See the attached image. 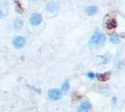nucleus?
<instances>
[{
  "label": "nucleus",
  "mask_w": 125,
  "mask_h": 112,
  "mask_svg": "<svg viewBox=\"0 0 125 112\" xmlns=\"http://www.w3.org/2000/svg\"><path fill=\"white\" fill-rule=\"evenodd\" d=\"M110 41L113 43V44H118V43L120 42V37L118 36V35H112L111 37H110Z\"/></svg>",
  "instance_id": "nucleus-12"
},
{
  "label": "nucleus",
  "mask_w": 125,
  "mask_h": 112,
  "mask_svg": "<svg viewBox=\"0 0 125 112\" xmlns=\"http://www.w3.org/2000/svg\"><path fill=\"white\" fill-rule=\"evenodd\" d=\"M96 78L100 80V81H105L109 79V73H102V74H97Z\"/></svg>",
  "instance_id": "nucleus-9"
},
{
  "label": "nucleus",
  "mask_w": 125,
  "mask_h": 112,
  "mask_svg": "<svg viewBox=\"0 0 125 112\" xmlns=\"http://www.w3.org/2000/svg\"><path fill=\"white\" fill-rule=\"evenodd\" d=\"M58 9H59V5H58L56 2L54 1H51L47 4V7H46V10L50 12H54V11H57Z\"/></svg>",
  "instance_id": "nucleus-6"
},
{
  "label": "nucleus",
  "mask_w": 125,
  "mask_h": 112,
  "mask_svg": "<svg viewBox=\"0 0 125 112\" xmlns=\"http://www.w3.org/2000/svg\"><path fill=\"white\" fill-rule=\"evenodd\" d=\"M104 42H105V36L102 32H95L90 39V43L94 46L103 45Z\"/></svg>",
  "instance_id": "nucleus-1"
},
{
  "label": "nucleus",
  "mask_w": 125,
  "mask_h": 112,
  "mask_svg": "<svg viewBox=\"0 0 125 112\" xmlns=\"http://www.w3.org/2000/svg\"><path fill=\"white\" fill-rule=\"evenodd\" d=\"M41 21H42V16L41 14H39V13H34L30 17V22H31L32 25H34V26H37L38 24H40Z\"/></svg>",
  "instance_id": "nucleus-3"
},
{
  "label": "nucleus",
  "mask_w": 125,
  "mask_h": 112,
  "mask_svg": "<svg viewBox=\"0 0 125 112\" xmlns=\"http://www.w3.org/2000/svg\"><path fill=\"white\" fill-rule=\"evenodd\" d=\"M68 89H69V80H64V82L62 84L61 90H62V92H65L68 91Z\"/></svg>",
  "instance_id": "nucleus-11"
},
{
  "label": "nucleus",
  "mask_w": 125,
  "mask_h": 112,
  "mask_svg": "<svg viewBox=\"0 0 125 112\" xmlns=\"http://www.w3.org/2000/svg\"><path fill=\"white\" fill-rule=\"evenodd\" d=\"M86 14L89 15V16H93V15H95L98 11V8L96 6H90L86 9Z\"/></svg>",
  "instance_id": "nucleus-8"
},
{
  "label": "nucleus",
  "mask_w": 125,
  "mask_h": 112,
  "mask_svg": "<svg viewBox=\"0 0 125 112\" xmlns=\"http://www.w3.org/2000/svg\"><path fill=\"white\" fill-rule=\"evenodd\" d=\"M87 76H88L90 79H94V77H95V75L93 72H89L88 74H87Z\"/></svg>",
  "instance_id": "nucleus-13"
},
{
  "label": "nucleus",
  "mask_w": 125,
  "mask_h": 112,
  "mask_svg": "<svg viewBox=\"0 0 125 112\" xmlns=\"http://www.w3.org/2000/svg\"><path fill=\"white\" fill-rule=\"evenodd\" d=\"M13 26L15 29H21V27L23 26V21L21 19H16L15 21H13Z\"/></svg>",
  "instance_id": "nucleus-10"
},
{
  "label": "nucleus",
  "mask_w": 125,
  "mask_h": 112,
  "mask_svg": "<svg viewBox=\"0 0 125 112\" xmlns=\"http://www.w3.org/2000/svg\"><path fill=\"white\" fill-rule=\"evenodd\" d=\"M2 17H3V11L0 10V19H1Z\"/></svg>",
  "instance_id": "nucleus-14"
},
{
  "label": "nucleus",
  "mask_w": 125,
  "mask_h": 112,
  "mask_svg": "<svg viewBox=\"0 0 125 112\" xmlns=\"http://www.w3.org/2000/svg\"><path fill=\"white\" fill-rule=\"evenodd\" d=\"M117 26H118V22H117V20H116L115 18L109 19L108 21H106V23H105V27H106V29H108V30L115 29Z\"/></svg>",
  "instance_id": "nucleus-7"
},
{
  "label": "nucleus",
  "mask_w": 125,
  "mask_h": 112,
  "mask_svg": "<svg viewBox=\"0 0 125 112\" xmlns=\"http://www.w3.org/2000/svg\"><path fill=\"white\" fill-rule=\"evenodd\" d=\"M26 39L23 37H16L13 39V46L17 49H21L22 48L24 45H25Z\"/></svg>",
  "instance_id": "nucleus-4"
},
{
  "label": "nucleus",
  "mask_w": 125,
  "mask_h": 112,
  "mask_svg": "<svg viewBox=\"0 0 125 112\" xmlns=\"http://www.w3.org/2000/svg\"><path fill=\"white\" fill-rule=\"evenodd\" d=\"M91 103L88 101L82 102L78 107V112H89L91 109Z\"/></svg>",
  "instance_id": "nucleus-5"
},
{
  "label": "nucleus",
  "mask_w": 125,
  "mask_h": 112,
  "mask_svg": "<svg viewBox=\"0 0 125 112\" xmlns=\"http://www.w3.org/2000/svg\"><path fill=\"white\" fill-rule=\"evenodd\" d=\"M48 96L51 100H59L62 97V92L59 89H52L48 92Z\"/></svg>",
  "instance_id": "nucleus-2"
}]
</instances>
